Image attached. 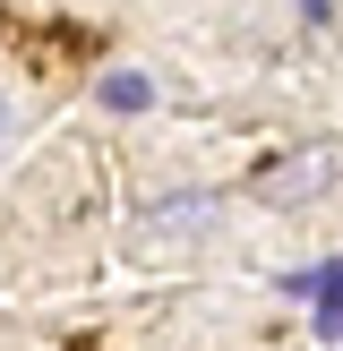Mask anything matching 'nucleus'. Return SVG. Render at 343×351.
Returning a JSON list of instances; mask_svg holds the SVG:
<instances>
[{"mask_svg": "<svg viewBox=\"0 0 343 351\" xmlns=\"http://www.w3.org/2000/svg\"><path fill=\"white\" fill-rule=\"evenodd\" d=\"M335 171H343V146H300V154H283V163L257 171L249 197L274 206V215H300V206H318L326 189H335Z\"/></svg>", "mask_w": 343, "mask_h": 351, "instance_id": "f257e3e1", "label": "nucleus"}, {"mask_svg": "<svg viewBox=\"0 0 343 351\" xmlns=\"http://www.w3.org/2000/svg\"><path fill=\"white\" fill-rule=\"evenodd\" d=\"M223 223V189H172L137 215V240H206Z\"/></svg>", "mask_w": 343, "mask_h": 351, "instance_id": "f03ea898", "label": "nucleus"}, {"mask_svg": "<svg viewBox=\"0 0 343 351\" xmlns=\"http://www.w3.org/2000/svg\"><path fill=\"white\" fill-rule=\"evenodd\" d=\"M283 291L318 308V335H326V343H343V257H318V266L283 274Z\"/></svg>", "mask_w": 343, "mask_h": 351, "instance_id": "7ed1b4c3", "label": "nucleus"}, {"mask_svg": "<svg viewBox=\"0 0 343 351\" xmlns=\"http://www.w3.org/2000/svg\"><path fill=\"white\" fill-rule=\"evenodd\" d=\"M95 103H103V112H120V120H137V112L154 103V77H146V69H103Z\"/></svg>", "mask_w": 343, "mask_h": 351, "instance_id": "20e7f679", "label": "nucleus"}, {"mask_svg": "<svg viewBox=\"0 0 343 351\" xmlns=\"http://www.w3.org/2000/svg\"><path fill=\"white\" fill-rule=\"evenodd\" d=\"M292 9H300V26H326V17H335V0H292Z\"/></svg>", "mask_w": 343, "mask_h": 351, "instance_id": "39448f33", "label": "nucleus"}, {"mask_svg": "<svg viewBox=\"0 0 343 351\" xmlns=\"http://www.w3.org/2000/svg\"><path fill=\"white\" fill-rule=\"evenodd\" d=\"M0 154H9V95H0Z\"/></svg>", "mask_w": 343, "mask_h": 351, "instance_id": "423d86ee", "label": "nucleus"}]
</instances>
